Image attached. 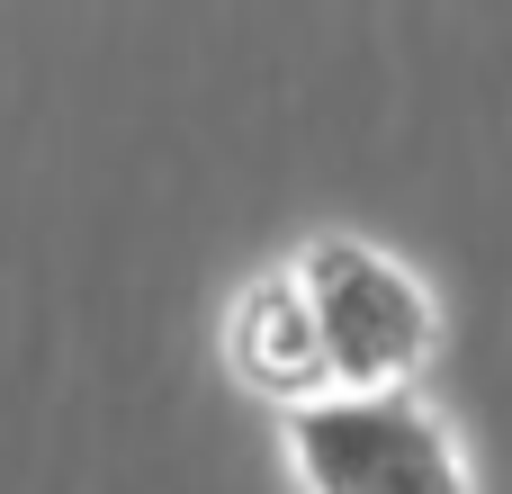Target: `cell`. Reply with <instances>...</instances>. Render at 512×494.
Instances as JSON below:
<instances>
[{
  "instance_id": "cell-3",
  "label": "cell",
  "mask_w": 512,
  "mask_h": 494,
  "mask_svg": "<svg viewBox=\"0 0 512 494\" xmlns=\"http://www.w3.org/2000/svg\"><path fill=\"white\" fill-rule=\"evenodd\" d=\"M225 369H234L261 405H279V423L333 396V378H324V342H315V315H306V297H297L288 270H261V279L225 306Z\"/></svg>"
},
{
  "instance_id": "cell-2",
  "label": "cell",
  "mask_w": 512,
  "mask_h": 494,
  "mask_svg": "<svg viewBox=\"0 0 512 494\" xmlns=\"http://www.w3.org/2000/svg\"><path fill=\"white\" fill-rule=\"evenodd\" d=\"M279 432L306 494H477L459 432L423 396H324Z\"/></svg>"
},
{
  "instance_id": "cell-1",
  "label": "cell",
  "mask_w": 512,
  "mask_h": 494,
  "mask_svg": "<svg viewBox=\"0 0 512 494\" xmlns=\"http://www.w3.org/2000/svg\"><path fill=\"white\" fill-rule=\"evenodd\" d=\"M288 279L315 315L333 396H414V378L441 360V306L396 252L360 234H315Z\"/></svg>"
}]
</instances>
